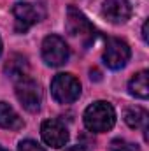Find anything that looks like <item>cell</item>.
Wrapping results in <instances>:
<instances>
[{
    "mask_svg": "<svg viewBox=\"0 0 149 151\" xmlns=\"http://www.w3.org/2000/svg\"><path fill=\"white\" fill-rule=\"evenodd\" d=\"M84 127L90 132L102 134L111 130L116 123V111L109 102L105 100H97L91 106L86 107L84 111Z\"/></svg>",
    "mask_w": 149,
    "mask_h": 151,
    "instance_id": "6da1fadb",
    "label": "cell"
},
{
    "mask_svg": "<svg viewBox=\"0 0 149 151\" xmlns=\"http://www.w3.org/2000/svg\"><path fill=\"white\" fill-rule=\"evenodd\" d=\"M16 97L28 113H37L42 104V90L35 79L23 76L16 79Z\"/></svg>",
    "mask_w": 149,
    "mask_h": 151,
    "instance_id": "7a4b0ae2",
    "label": "cell"
},
{
    "mask_svg": "<svg viewBox=\"0 0 149 151\" xmlns=\"http://www.w3.org/2000/svg\"><path fill=\"white\" fill-rule=\"evenodd\" d=\"M51 95L58 104H72L81 95V83L72 74H58L51 83Z\"/></svg>",
    "mask_w": 149,
    "mask_h": 151,
    "instance_id": "3957f363",
    "label": "cell"
},
{
    "mask_svg": "<svg viewBox=\"0 0 149 151\" xmlns=\"http://www.w3.org/2000/svg\"><path fill=\"white\" fill-rule=\"evenodd\" d=\"M12 14H14V28L18 34H25L30 27H34L44 18V9L40 5L30 4V2H18L12 7Z\"/></svg>",
    "mask_w": 149,
    "mask_h": 151,
    "instance_id": "277c9868",
    "label": "cell"
},
{
    "mask_svg": "<svg viewBox=\"0 0 149 151\" xmlns=\"http://www.w3.org/2000/svg\"><path fill=\"white\" fill-rule=\"evenodd\" d=\"M70 56V49L67 42L58 35H47L42 42V58L51 67H60L67 63Z\"/></svg>",
    "mask_w": 149,
    "mask_h": 151,
    "instance_id": "5b68a950",
    "label": "cell"
},
{
    "mask_svg": "<svg viewBox=\"0 0 149 151\" xmlns=\"http://www.w3.org/2000/svg\"><path fill=\"white\" fill-rule=\"evenodd\" d=\"M130 46L121 40V39H109L107 44H105V49H104V63L112 69V70H117V69H123L128 60H130Z\"/></svg>",
    "mask_w": 149,
    "mask_h": 151,
    "instance_id": "8992f818",
    "label": "cell"
},
{
    "mask_svg": "<svg viewBox=\"0 0 149 151\" xmlns=\"http://www.w3.org/2000/svg\"><path fill=\"white\" fill-rule=\"evenodd\" d=\"M42 141L51 148H63L69 141V130L60 119H46L40 127Z\"/></svg>",
    "mask_w": 149,
    "mask_h": 151,
    "instance_id": "52a82bcc",
    "label": "cell"
},
{
    "mask_svg": "<svg viewBox=\"0 0 149 151\" xmlns=\"http://www.w3.org/2000/svg\"><path fill=\"white\" fill-rule=\"evenodd\" d=\"M65 28L70 35L74 37H93L95 35V28L90 23V19L75 7L67 9V19H65Z\"/></svg>",
    "mask_w": 149,
    "mask_h": 151,
    "instance_id": "ba28073f",
    "label": "cell"
},
{
    "mask_svg": "<svg viewBox=\"0 0 149 151\" xmlns=\"http://www.w3.org/2000/svg\"><path fill=\"white\" fill-rule=\"evenodd\" d=\"M102 14L107 21L114 25L126 23L132 16V4L128 0H105L102 7Z\"/></svg>",
    "mask_w": 149,
    "mask_h": 151,
    "instance_id": "9c48e42d",
    "label": "cell"
},
{
    "mask_svg": "<svg viewBox=\"0 0 149 151\" xmlns=\"http://www.w3.org/2000/svg\"><path fill=\"white\" fill-rule=\"evenodd\" d=\"M25 121L7 102H0V128L5 130H19L23 128Z\"/></svg>",
    "mask_w": 149,
    "mask_h": 151,
    "instance_id": "30bf717a",
    "label": "cell"
},
{
    "mask_svg": "<svg viewBox=\"0 0 149 151\" xmlns=\"http://www.w3.org/2000/svg\"><path fill=\"white\" fill-rule=\"evenodd\" d=\"M5 74L12 79H19L23 76H28V62L23 55H12L9 62L5 63Z\"/></svg>",
    "mask_w": 149,
    "mask_h": 151,
    "instance_id": "8fae6325",
    "label": "cell"
},
{
    "mask_svg": "<svg viewBox=\"0 0 149 151\" xmlns=\"http://www.w3.org/2000/svg\"><path fill=\"white\" fill-rule=\"evenodd\" d=\"M128 91L137 99H148L149 84H148V70H140L133 76L128 83Z\"/></svg>",
    "mask_w": 149,
    "mask_h": 151,
    "instance_id": "7c38bea8",
    "label": "cell"
},
{
    "mask_svg": "<svg viewBox=\"0 0 149 151\" xmlns=\"http://www.w3.org/2000/svg\"><path fill=\"white\" fill-rule=\"evenodd\" d=\"M125 121L130 128H146L148 125V111L135 106V107H130L126 109L125 113Z\"/></svg>",
    "mask_w": 149,
    "mask_h": 151,
    "instance_id": "4fadbf2b",
    "label": "cell"
},
{
    "mask_svg": "<svg viewBox=\"0 0 149 151\" xmlns=\"http://www.w3.org/2000/svg\"><path fill=\"white\" fill-rule=\"evenodd\" d=\"M109 151H139V146L132 144L125 139H114L109 144Z\"/></svg>",
    "mask_w": 149,
    "mask_h": 151,
    "instance_id": "5bb4252c",
    "label": "cell"
},
{
    "mask_svg": "<svg viewBox=\"0 0 149 151\" xmlns=\"http://www.w3.org/2000/svg\"><path fill=\"white\" fill-rule=\"evenodd\" d=\"M18 151H46V150H44L40 144H37L35 141H30V139H27V141H21V142H19Z\"/></svg>",
    "mask_w": 149,
    "mask_h": 151,
    "instance_id": "9a60e30c",
    "label": "cell"
},
{
    "mask_svg": "<svg viewBox=\"0 0 149 151\" xmlns=\"http://www.w3.org/2000/svg\"><path fill=\"white\" fill-rule=\"evenodd\" d=\"M148 27H149V21H146L144 27H142V39H144V42H148Z\"/></svg>",
    "mask_w": 149,
    "mask_h": 151,
    "instance_id": "2e32d148",
    "label": "cell"
},
{
    "mask_svg": "<svg viewBox=\"0 0 149 151\" xmlns=\"http://www.w3.org/2000/svg\"><path fill=\"white\" fill-rule=\"evenodd\" d=\"M65 151H90V150H86L84 146H72V148H69V150H65Z\"/></svg>",
    "mask_w": 149,
    "mask_h": 151,
    "instance_id": "e0dca14e",
    "label": "cell"
},
{
    "mask_svg": "<svg viewBox=\"0 0 149 151\" xmlns=\"http://www.w3.org/2000/svg\"><path fill=\"white\" fill-rule=\"evenodd\" d=\"M0 55H2V40H0Z\"/></svg>",
    "mask_w": 149,
    "mask_h": 151,
    "instance_id": "ac0fdd59",
    "label": "cell"
},
{
    "mask_svg": "<svg viewBox=\"0 0 149 151\" xmlns=\"http://www.w3.org/2000/svg\"><path fill=\"white\" fill-rule=\"evenodd\" d=\"M0 151H7V150H5V148H2V146H0Z\"/></svg>",
    "mask_w": 149,
    "mask_h": 151,
    "instance_id": "d6986e66",
    "label": "cell"
}]
</instances>
